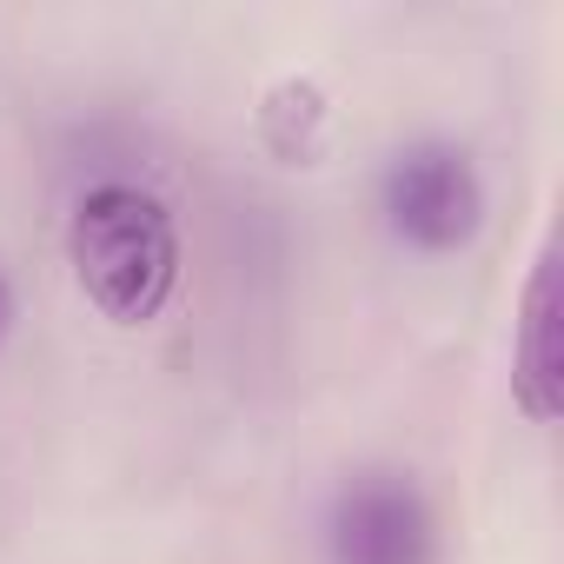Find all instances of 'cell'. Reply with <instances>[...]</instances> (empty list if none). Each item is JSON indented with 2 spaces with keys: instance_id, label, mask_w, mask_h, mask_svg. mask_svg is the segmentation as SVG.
<instances>
[{
  "instance_id": "cell-1",
  "label": "cell",
  "mask_w": 564,
  "mask_h": 564,
  "mask_svg": "<svg viewBox=\"0 0 564 564\" xmlns=\"http://www.w3.org/2000/svg\"><path fill=\"white\" fill-rule=\"evenodd\" d=\"M67 272L80 300L107 319V326H153L186 272V246H180V219L173 206L147 186V180H94L61 232Z\"/></svg>"
},
{
  "instance_id": "cell-2",
  "label": "cell",
  "mask_w": 564,
  "mask_h": 564,
  "mask_svg": "<svg viewBox=\"0 0 564 564\" xmlns=\"http://www.w3.org/2000/svg\"><path fill=\"white\" fill-rule=\"evenodd\" d=\"M485 173L471 147L425 133L386 153L379 166V219L412 252H465L485 232Z\"/></svg>"
},
{
  "instance_id": "cell-3",
  "label": "cell",
  "mask_w": 564,
  "mask_h": 564,
  "mask_svg": "<svg viewBox=\"0 0 564 564\" xmlns=\"http://www.w3.org/2000/svg\"><path fill=\"white\" fill-rule=\"evenodd\" d=\"M326 564H438V505L399 465H359L326 498Z\"/></svg>"
},
{
  "instance_id": "cell-4",
  "label": "cell",
  "mask_w": 564,
  "mask_h": 564,
  "mask_svg": "<svg viewBox=\"0 0 564 564\" xmlns=\"http://www.w3.org/2000/svg\"><path fill=\"white\" fill-rule=\"evenodd\" d=\"M564 300H557V232H544L524 293H518V333H511V405L531 425H551L564 412Z\"/></svg>"
},
{
  "instance_id": "cell-5",
  "label": "cell",
  "mask_w": 564,
  "mask_h": 564,
  "mask_svg": "<svg viewBox=\"0 0 564 564\" xmlns=\"http://www.w3.org/2000/svg\"><path fill=\"white\" fill-rule=\"evenodd\" d=\"M252 133L279 166H319L326 140H333V100L313 74H286L272 80L252 107Z\"/></svg>"
},
{
  "instance_id": "cell-6",
  "label": "cell",
  "mask_w": 564,
  "mask_h": 564,
  "mask_svg": "<svg viewBox=\"0 0 564 564\" xmlns=\"http://www.w3.org/2000/svg\"><path fill=\"white\" fill-rule=\"evenodd\" d=\"M14 319H21V300H14V279H8V265H0V346H8Z\"/></svg>"
}]
</instances>
